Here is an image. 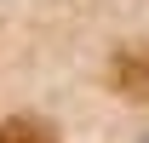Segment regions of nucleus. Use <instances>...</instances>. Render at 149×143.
<instances>
[{"label": "nucleus", "mask_w": 149, "mask_h": 143, "mask_svg": "<svg viewBox=\"0 0 149 143\" xmlns=\"http://www.w3.org/2000/svg\"><path fill=\"white\" fill-rule=\"evenodd\" d=\"M0 143H57V132L40 115H12V120L0 126Z\"/></svg>", "instance_id": "f03ea898"}, {"label": "nucleus", "mask_w": 149, "mask_h": 143, "mask_svg": "<svg viewBox=\"0 0 149 143\" xmlns=\"http://www.w3.org/2000/svg\"><path fill=\"white\" fill-rule=\"evenodd\" d=\"M109 80H115V92H120V97H149V52H143V46L115 52Z\"/></svg>", "instance_id": "f257e3e1"}, {"label": "nucleus", "mask_w": 149, "mask_h": 143, "mask_svg": "<svg viewBox=\"0 0 149 143\" xmlns=\"http://www.w3.org/2000/svg\"><path fill=\"white\" fill-rule=\"evenodd\" d=\"M143 143H149V137H143Z\"/></svg>", "instance_id": "7ed1b4c3"}]
</instances>
